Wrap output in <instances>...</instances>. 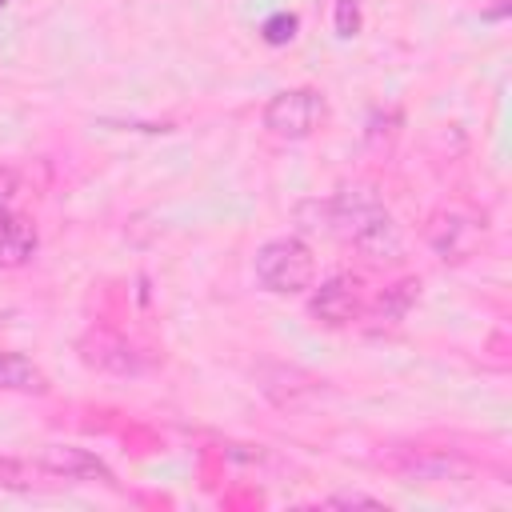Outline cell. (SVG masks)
I'll list each match as a JSON object with an SVG mask.
<instances>
[{
	"label": "cell",
	"mask_w": 512,
	"mask_h": 512,
	"mask_svg": "<svg viewBox=\"0 0 512 512\" xmlns=\"http://www.w3.org/2000/svg\"><path fill=\"white\" fill-rule=\"evenodd\" d=\"M360 32V0H336V36L352 40Z\"/></svg>",
	"instance_id": "13"
},
{
	"label": "cell",
	"mask_w": 512,
	"mask_h": 512,
	"mask_svg": "<svg viewBox=\"0 0 512 512\" xmlns=\"http://www.w3.org/2000/svg\"><path fill=\"white\" fill-rule=\"evenodd\" d=\"M36 244H40V236H36L32 220L0 208V264L4 268H24L36 256Z\"/></svg>",
	"instance_id": "9"
},
{
	"label": "cell",
	"mask_w": 512,
	"mask_h": 512,
	"mask_svg": "<svg viewBox=\"0 0 512 512\" xmlns=\"http://www.w3.org/2000/svg\"><path fill=\"white\" fill-rule=\"evenodd\" d=\"M416 288H420V280H400V284L384 288V296H380V304H376V320L396 324V320L408 312V304L416 300Z\"/></svg>",
	"instance_id": "11"
},
{
	"label": "cell",
	"mask_w": 512,
	"mask_h": 512,
	"mask_svg": "<svg viewBox=\"0 0 512 512\" xmlns=\"http://www.w3.org/2000/svg\"><path fill=\"white\" fill-rule=\"evenodd\" d=\"M256 284L272 296H300L316 280V256L300 236H276L256 248Z\"/></svg>",
	"instance_id": "2"
},
{
	"label": "cell",
	"mask_w": 512,
	"mask_h": 512,
	"mask_svg": "<svg viewBox=\"0 0 512 512\" xmlns=\"http://www.w3.org/2000/svg\"><path fill=\"white\" fill-rule=\"evenodd\" d=\"M328 504H344V508H380V500L376 496H364V492H332L328 496Z\"/></svg>",
	"instance_id": "14"
},
{
	"label": "cell",
	"mask_w": 512,
	"mask_h": 512,
	"mask_svg": "<svg viewBox=\"0 0 512 512\" xmlns=\"http://www.w3.org/2000/svg\"><path fill=\"white\" fill-rule=\"evenodd\" d=\"M324 116H328V104H324L320 88H308V84L276 92V96L264 104V112H260L264 128H268L276 140H308V136L324 124Z\"/></svg>",
	"instance_id": "3"
},
{
	"label": "cell",
	"mask_w": 512,
	"mask_h": 512,
	"mask_svg": "<svg viewBox=\"0 0 512 512\" xmlns=\"http://www.w3.org/2000/svg\"><path fill=\"white\" fill-rule=\"evenodd\" d=\"M0 4H4V0H0Z\"/></svg>",
	"instance_id": "16"
},
{
	"label": "cell",
	"mask_w": 512,
	"mask_h": 512,
	"mask_svg": "<svg viewBox=\"0 0 512 512\" xmlns=\"http://www.w3.org/2000/svg\"><path fill=\"white\" fill-rule=\"evenodd\" d=\"M16 192H20V176H16L12 168H4V164H0V208H8Z\"/></svg>",
	"instance_id": "15"
},
{
	"label": "cell",
	"mask_w": 512,
	"mask_h": 512,
	"mask_svg": "<svg viewBox=\"0 0 512 512\" xmlns=\"http://www.w3.org/2000/svg\"><path fill=\"white\" fill-rule=\"evenodd\" d=\"M80 352H84V364H92L100 372H112V376H136V372H144V356L120 332H108V328L88 332L84 344H80Z\"/></svg>",
	"instance_id": "6"
},
{
	"label": "cell",
	"mask_w": 512,
	"mask_h": 512,
	"mask_svg": "<svg viewBox=\"0 0 512 512\" xmlns=\"http://www.w3.org/2000/svg\"><path fill=\"white\" fill-rule=\"evenodd\" d=\"M52 384L40 364H32L24 352H0V392H20V396H44Z\"/></svg>",
	"instance_id": "10"
},
{
	"label": "cell",
	"mask_w": 512,
	"mask_h": 512,
	"mask_svg": "<svg viewBox=\"0 0 512 512\" xmlns=\"http://www.w3.org/2000/svg\"><path fill=\"white\" fill-rule=\"evenodd\" d=\"M296 28H300V20L292 12H272L260 24V40L272 44V48H280V44H292L296 40Z\"/></svg>",
	"instance_id": "12"
},
{
	"label": "cell",
	"mask_w": 512,
	"mask_h": 512,
	"mask_svg": "<svg viewBox=\"0 0 512 512\" xmlns=\"http://www.w3.org/2000/svg\"><path fill=\"white\" fill-rule=\"evenodd\" d=\"M424 236H428V244H432V252H436L440 260L460 264V260L476 256L480 236H484V224H480L472 212H464V208H440V212L428 220Z\"/></svg>",
	"instance_id": "5"
},
{
	"label": "cell",
	"mask_w": 512,
	"mask_h": 512,
	"mask_svg": "<svg viewBox=\"0 0 512 512\" xmlns=\"http://www.w3.org/2000/svg\"><path fill=\"white\" fill-rule=\"evenodd\" d=\"M308 316L324 328H352L368 316V296H364V280L352 272H336L328 276L320 288H312L308 296Z\"/></svg>",
	"instance_id": "4"
},
{
	"label": "cell",
	"mask_w": 512,
	"mask_h": 512,
	"mask_svg": "<svg viewBox=\"0 0 512 512\" xmlns=\"http://www.w3.org/2000/svg\"><path fill=\"white\" fill-rule=\"evenodd\" d=\"M396 472L404 480H460L472 472V464L444 448H408L404 460H396Z\"/></svg>",
	"instance_id": "8"
},
{
	"label": "cell",
	"mask_w": 512,
	"mask_h": 512,
	"mask_svg": "<svg viewBox=\"0 0 512 512\" xmlns=\"http://www.w3.org/2000/svg\"><path fill=\"white\" fill-rule=\"evenodd\" d=\"M328 232H336L344 244H352L360 256H368L376 264L396 260L404 252V240H400V228H396L392 212L364 184L344 188L328 200Z\"/></svg>",
	"instance_id": "1"
},
{
	"label": "cell",
	"mask_w": 512,
	"mask_h": 512,
	"mask_svg": "<svg viewBox=\"0 0 512 512\" xmlns=\"http://www.w3.org/2000/svg\"><path fill=\"white\" fill-rule=\"evenodd\" d=\"M40 468L56 480H100V484H116V476L108 472L104 460H96L88 448H76V444H52L40 452Z\"/></svg>",
	"instance_id": "7"
}]
</instances>
